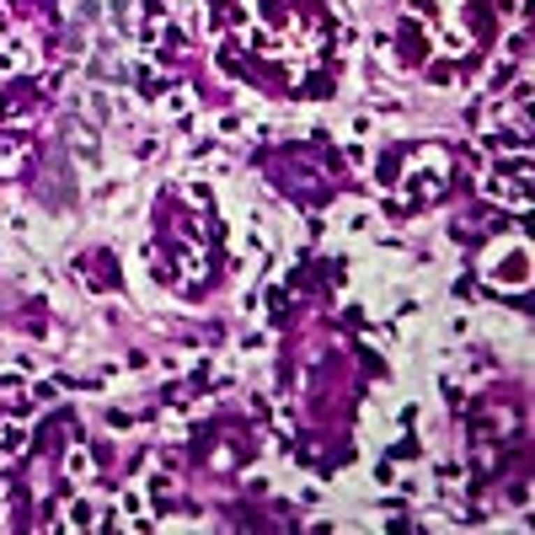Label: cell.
Masks as SVG:
<instances>
[{
    "mask_svg": "<svg viewBox=\"0 0 535 535\" xmlns=\"http://www.w3.org/2000/svg\"><path fill=\"white\" fill-rule=\"evenodd\" d=\"M64 466H70V476H91V455H86V450H75Z\"/></svg>",
    "mask_w": 535,
    "mask_h": 535,
    "instance_id": "6da1fadb",
    "label": "cell"
}]
</instances>
